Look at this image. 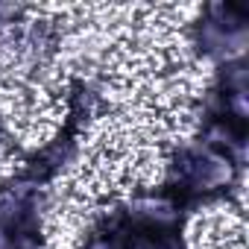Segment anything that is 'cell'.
Returning <instances> with one entry per match:
<instances>
[{"label": "cell", "mask_w": 249, "mask_h": 249, "mask_svg": "<svg viewBox=\"0 0 249 249\" xmlns=\"http://www.w3.org/2000/svg\"><path fill=\"white\" fill-rule=\"evenodd\" d=\"M44 188L24 173L0 182V249H44Z\"/></svg>", "instance_id": "cell-2"}, {"label": "cell", "mask_w": 249, "mask_h": 249, "mask_svg": "<svg viewBox=\"0 0 249 249\" xmlns=\"http://www.w3.org/2000/svg\"><path fill=\"white\" fill-rule=\"evenodd\" d=\"M240 161L208 147V144H185L179 147L167 161V179L164 194H170L182 208H191L196 202H208L217 196H226L229 188L237 182Z\"/></svg>", "instance_id": "cell-1"}, {"label": "cell", "mask_w": 249, "mask_h": 249, "mask_svg": "<svg viewBox=\"0 0 249 249\" xmlns=\"http://www.w3.org/2000/svg\"><path fill=\"white\" fill-rule=\"evenodd\" d=\"M249 24L246 12L234 3H211L202 9L199 21L194 24V44L202 56L217 62H240L246 47Z\"/></svg>", "instance_id": "cell-3"}]
</instances>
